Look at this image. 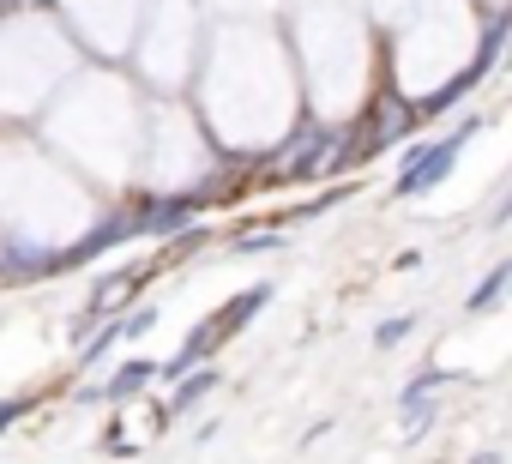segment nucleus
<instances>
[{
  "label": "nucleus",
  "instance_id": "f257e3e1",
  "mask_svg": "<svg viewBox=\"0 0 512 464\" xmlns=\"http://www.w3.org/2000/svg\"><path fill=\"white\" fill-rule=\"evenodd\" d=\"M482 121H464L458 133H446V139H434V145H416L404 163H398V181H392V193L398 199H422V193H434L446 175H452V157L464 151V139L476 133Z\"/></svg>",
  "mask_w": 512,
  "mask_h": 464
},
{
  "label": "nucleus",
  "instance_id": "f03ea898",
  "mask_svg": "<svg viewBox=\"0 0 512 464\" xmlns=\"http://www.w3.org/2000/svg\"><path fill=\"white\" fill-rule=\"evenodd\" d=\"M151 278V266H133V272H109L97 290H91V302H85V320L79 326H97V320H115L133 296H139V284Z\"/></svg>",
  "mask_w": 512,
  "mask_h": 464
},
{
  "label": "nucleus",
  "instance_id": "7ed1b4c3",
  "mask_svg": "<svg viewBox=\"0 0 512 464\" xmlns=\"http://www.w3.org/2000/svg\"><path fill=\"white\" fill-rule=\"evenodd\" d=\"M193 217H199V199L193 193L151 199V205H139V236H181V229H193Z\"/></svg>",
  "mask_w": 512,
  "mask_h": 464
},
{
  "label": "nucleus",
  "instance_id": "20e7f679",
  "mask_svg": "<svg viewBox=\"0 0 512 464\" xmlns=\"http://www.w3.org/2000/svg\"><path fill=\"white\" fill-rule=\"evenodd\" d=\"M452 374H440V368H428V374H416L410 386H404V398H398V416H404V434L416 440V434H428V422H434V392L446 386Z\"/></svg>",
  "mask_w": 512,
  "mask_h": 464
},
{
  "label": "nucleus",
  "instance_id": "39448f33",
  "mask_svg": "<svg viewBox=\"0 0 512 464\" xmlns=\"http://www.w3.org/2000/svg\"><path fill=\"white\" fill-rule=\"evenodd\" d=\"M326 151H338V133H332V127H314V121H308V127H302V139H296V145L284 151L290 163H278V175H314V169H326V163H332Z\"/></svg>",
  "mask_w": 512,
  "mask_h": 464
},
{
  "label": "nucleus",
  "instance_id": "423d86ee",
  "mask_svg": "<svg viewBox=\"0 0 512 464\" xmlns=\"http://www.w3.org/2000/svg\"><path fill=\"white\" fill-rule=\"evenodd\" d=\"M266 302H272V284H253V290H241V296H235V302H229L223 314H211V320H205V338H211V344L235 338V332H241V326H247L253 314H260Z\"/></svg>",
  "mask_w": 512,
  "mask_h": 464
},
{
  "label": "nucleus",
  "instance_id": "0eeeda50",
  "mask_svg": "<svg viewBox=\"0 0 512 464\" xmlns=\"http://www.w3.org/2000/svg\"><path fill=\"white\" fill-rule=\"evenodd\" d=\"M151 380H157V362H121V368L103 380V392H97V398H109V404H127V398H139Z\"/></svg>",
  "mask_w": 512,
  "mask_h": 464
},
{
  "label": "nucleus",
  "instance_id": "6e6552de",
  "mask_svg": "<svg viewBox=\"0 0 512 464\" xmlns=\"http://www.w3.org/2000/svg\"><path fill=\"white\" fill-rule=\"evenodd\" d=\"M211 386H217V374L199 362L193 374H181V380H175V392H169V404H163V410H169V416H187V410H199V404H205V392H211Z\"/></svg>",
  "mask_w": 512,
  "mask_h": 464
},
{
  "label": "nucleus",
  "instance_id": "1a4fd4ad",
  "mask_svg": "<svg viewBox=\"0 0 512 464\" xmlns=\"http://www.w3.org/2000/svg\"><path fill=\"white\" fill-rule=\"evenodd\" d=\"M506 284H512V266H494V272L470 290V302H464V308H470V314H494V308H500V296H506Z\"/></svg>",
  "mask_w": 512,
  "mask_h": 464
},
{
  "label": "nucleus",
  "instance_id": "9d476101",
  "mask_svg": "<svg viewBox=\"0 0 512 464\" xmlns=\"http://www.w3.org/2000/svg\"><path fill=\"white\" fill-rule=\"evenodd\" d=\"M416 332V314H392V320H380V332H374V344L380 350H392V344H404Z\"/></svg>",
  "mask_w": 512,
  "mask_h": 464
},
{
  "label": "nucleus",
  "instance_id": "9b49d317",
  "mask_svg": "<svg viewBox=\"0 0 512 464\" xmlns=\"http://www.w3.org/2000/svg\"><path fill=\"white\" fill-rule=\"evenodd\" d=\"M278 254L284 248V236H278V229H247V236H235V254Z\"/></svg>",
  "mask_w": 512,
  "mask_h": 464
},
{
  "label": "nucleus",
  "instance_id": "f8f14e48",
  "mask_svg": "<svg viewBox=\"0 0 512 464\" xmlns=\"http://www.w3.org/2000/svg\"><path fill=\"white\" fill-rule=\"evenodd\" d=\"M31 410H37V398H0V434H7L13 422H25Z\"/></svg>",
  "mask_w": 512,
  "mask_h": 464
},
{
  "label": "nucleus",
  "instance_id": "ddd939ff",
  "mask_svg": "<svg viewBox=\"0 0 512 464\" xmlns=\"http://www.w3.org/2000/svg\"><path fill=\"white\" fill-rule=\"evenodd\" d=\"M470 464H506V458H500V452H476Z\"/></svg>",
  "mask_w": 512,
  "mask_h": 464
},
{
  "label": "nucleus",
  "instance_id": "4468645a",
  "mask_svg": "<svg viewBox=\"0 0 512 464\" xmlns=\"http://www.w3.org/2000/svg\"><path fill=\"white\" fill-rule=\"evenodd\" d=\"M19 7H31V0H0V13H19Z\"/></svg>",
  "mask_w": 512,
  "mask_h": 464
}]
</instances>
